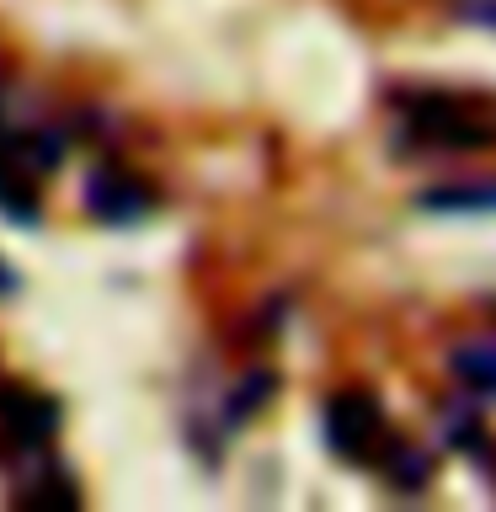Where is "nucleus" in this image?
I'll use <instances>...</instances> for the list:
<instances>
[{
	"mask_svg": "<svg viewBox=\"0 0 496 512\" xmlns=\"http://www.w3.org/2000/svg\"><path fill=\"white\" fill-rule=\"evenodd\" d=\"M326 438L342 459L352 464H368V470H384V464H395L390 480H400V486H422L427 480V454L422 448H406L395 438V427L384 422L379 400L363 395V390H347L331 400L326 411Z\"/></svg>",
	"mask_w": 496,
	"mask_h": 512,
	"instance_id": "nucleus-1",
	"label": "nucleus"
},
{
	"mask_svg": "<svg viewBox=\"0 0 496 512\" xmlns=\"http://www.w3.org/2000/svg\"><path fill=\"white\" fill-rule=\"evenodd\" d=\"M59 155H64V139L54 128L16 118L6 107V96H0V208H6V219L32 224V214H38V182L59 166Z\"/></svg>",
	"mask_w": 496,
	"mask_h": 512,
	"instance_id": "nucleus-2",
	"label": "nucleus"
},
{
	"mask_svg": "<svg viewBox=\"0 0 496 512\" xmlns=\"http://www.w3.org/2000/svg\"><path fill=\"white\" fill-rule=\"evenodd\" d=\"M86 203H91V219L134 224V219H144V208H150V192H144L134 176L102 166V171L91 176V187H86Z\"/></svg>",
	"mask_w": 496,
	"mask_h": 512,
	"instance_id": "nucleus-3",
	"label": "nucleus"
},
{
	"mask_svg": "<svg viewBox=\"0 0 496 512\" xmlns=\"http://www.w3.org/2000/svg\"><path fill=\"white\" fill-rule=\"evenodd\" d=\"M454 379L475 400H496V336H475L454 352Z\"/></svg>",
	"mask_w": 496,
	"mask_h": 512,
	"instance_id": "nucleus-4",
	"label": "nucleus"
},
{
	"mask_svg": "<svg viewBox=\"0 0 496 512\" xmlns=\"http://www.w3.org/2000/svg\"><path fill=\"white\" fill-rule=\"evenodd\" d=\"M427 208H496V187H443V192H427L422 198Z\"/></svg>",
	"mask_w": 496,
	"mask_h": 512,
	"instance_id": "nucleus-5",
	"label": "nucleus"
},
{
	"mask_svg": "<svg viewBox=\"0 0 496 512\" xmlns=\"http://www.w3.org/2000/svg\"><path fill=\"white\" fill-rule=\"evenodd\" d=\"M454 16H459L464 27L496 32V0H454Z\"/></svg>",
	"mask_w": 496,
	"mask_h": 512,
	"instance_id": "nucleus-6",
	"label": "nucleus"
},
{
	"mask_svg": "<svg viewBox=\"0 0 496 512\" xmlns=\"http://www.w3.org/2000/svg\"><path fill=\"white\" fill-rule=\"evenodd\" d=\"M6 288H16V278H11V272H6V267H0V294H6Z\"/></svg>",
	"mask_w": 496,
	"mask_h": 512,
	"instance_id": "nucleus-7",
	"label": "nucleus"
}]
</instances>
